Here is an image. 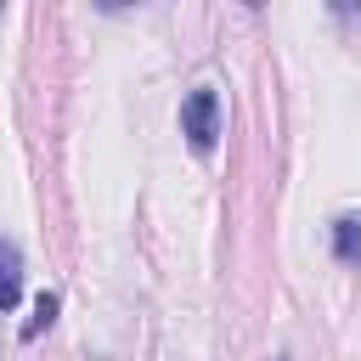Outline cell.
Instances as JSON below:
<instances>
[{
	"mask_svg": "<svg viewBox=\"0 0 361 361\" xmlns=\"http://www.w3.org/2000/svg\"><path fill=\"white\" fill-rule=\"evenodd\" d=\"M180 135H186L197 152H209V147L220 141V96H214L209 85H197V90L180 102Z\"/></svg>",
	"mask_w": 361,
	"mask_h": 361,
	"instance_id": "6da1fadb",
	"label": "cell"
},
{
	"mask_svg": "<svg viewBox=\"0 0 361 361\" xmlns=\"http://www.w3.org/2000/svg\"><path fill=\"white\" fill-rule=\"evenodd\" d=\"M23 299V254L11 237H0V316Z\"/></svg>",
	"mask_w": 361,
	"mask_h": 361,
	"instance_id": "7a4b0ae2",
	"label": "cell"
},
{
	"mask_svg": "<svg viewBox=\"0 0 361 361\" xmlns=\"http://www.w3.org/2000/svg\"><path fill=\"white\" fill-rule=\"evenodd\" d=\"M333 254H338L344 265H361V220H355V214H338V220H333Z\"/></svg>",
	"mask_w": 361,
	"mask_h": 361,
	"instance_id": "3957f363",
	"label": "cell"
},
{
	"mask_svg": "<svg viewBox=\"0 0 361 361\" xmlns=\"http://www.w3.org/2000/svg\"><path fill=\"white\" fill-rule=\"evenodd\" d=\"M56 310H62V299H56V293H39V299H34V316L23 322V338H39V333L56 322Z\"/></svg>",
	"mask_w": 361,
	"mask_h": 361,
	"instance_id": "277c9868",
	"label": "cell"
}]
</instances>
